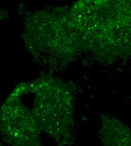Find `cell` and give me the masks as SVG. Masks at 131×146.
Segmentation results:
<instances>
[{"mask_svg": "<svg viewBox=\"0 0 131 146\" xmlns=\"http://www.w3.org/2000/svg\"><path fill=\"white\" fill-rule=\"evenodd\" d=\"M13 92L0 110V134L10 146H40L36 119L20 101V93Z\"/></svg>", "mask_w": 131, "mask_h": 146, "instance_id": "1", "label": "cell"}, {"mask_svg": "<svg viewBox=\"0 0 131 146\" xmlns=\"http://www.w3.org/2000/svg\"><path fill=\"white\" fill-rule=\"evenodd\" d=\"M3 12H2V11L1 10V9H0V21L3 19Z\"/></svg>", "mask_w": 131, "mask_h": 146, "instance_id": "2", "label": "cell"}]
</instances>
